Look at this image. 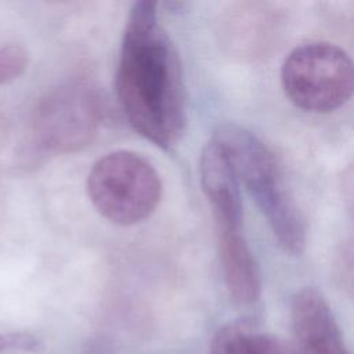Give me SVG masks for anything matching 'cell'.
Instances as JSON below:
<instances>
[{
  "mask_svg": "<svg viewBox=\"0 0 354 354\" xmlns=\"http://www.w3.org/2000/svg\"><path fill=\"white\" fill-rule=\"evenodd\" d=\"M199 180L214 217V224L243 225L239 181L223 147L214 140L203 147L199 159Z\"/></svg>",
  "mask_w": 354,
  "mask_h": 354,
  "instance_id": "8",
  "label": "cell"
},
{
  "mask_svg": "<svg viewBox=\"0 0 354 354\" xmlns=\"http://www.w3.org/2000/svg\"><path fill=\"white\" fill-rule=\"evenodd\" d=\"M28 66V53L18 44L0 47V84L19 77Z\"/></svg>",
  "mask_w": 354,
  "mask_h": 354,
  "instance_id": "10",
  "label": "cell"
},
{
  "mask_svg": "<svg viewBox=\"0 0 354 354\" xmlns=\"http://www.w3.org/2000/svg\"><path fill=\"white\" fill-rule=\"evenodd\" d=\"M39 342L28 333H7L0 335V353L1 351H36Z\"/></svg>",
  "mask_w": 354,
  "mask_h": 354,
  "instance_id": "11",
  "label": "cell"
},
{
  "mask_svg": "<svg viewBox=\"0 0 354 354\" xmlns=\"http://www.w3.org/2000/svg\"><path fill=\"white\" fill-rule=\"evenodd\" d=\"M290 319L301 354H350L335 314L318 289L307 286L293 296Z\"/></svg>",
  "mask_w": 354,
  "mask_h": 354,
  "instance_id": "6",
  "label": "cell"
},
{
  "mask_svg": "<svg viewBox=\"0 0 354 354\" xmlns=\"http://www.w3.org/2000/svg\"><path fill=\"white\" fill-rule=\"evenodd\" d=\"M156 3L131 6L116 69V93L130 126L169 149L187 124V95L177 48L160 24Z\"/></svg>",
  "mask_w": 354,
  "mask_h": 354,
  "instance_id": "1",
  "label": "cell"
},
{
  "mask_svg": "<svg viewBox=\"0 0 354 354\" xmlns=\"http://www.w3.org/2000/svg\"><path fill=\"white\" fill-rule=\"evenodd\" d=\"M90 354H105L102 350H94V351H91Z\"/></svg>",
  "mask_w": 354,
  "mask_h": 354,
  "instance_id": "12",
  "label": "cell"
},
{
  "mask_svg": "<svg viewBox=\"0 0 354 354\" xmlns=\"http://www.w3.org/2000/svg\"><path fill=\"white\" fill-rule=\"evenodd\" d=\"M209 354H283V351L272 335L249 321H235L214 333Z\"/></svg>",
  "mask_w": 354,
  "mask_h": 354,
  "instance_id": "9",
  "label": "cell"
},
{
  "mask_svg": "<svg viewBox=\"0 0 354 354\" xmlns=\"http://www.w3.org/2000/svg\"><path fill=\"white\" fill-rule=\"evenodd\" d=\"M354 71L348 54L328 41L295 47L281 68V84L288 100L313 113H328L353 94Z\"/></svg>",
  "mask_w": 354,
  "mask_h": 354,
  "instance_id": "4",
  "label": "cell"
},
{
  "mask_svg": "<svg viewBox=\"0 0 354 354\" xmlns=\"http://www.w3.org/2000/svg\"><path fill=\"white\" fill-rule=\"evenodd\" d=\"M86 189L91 205L108 221L133 225L148 218L162 198V181L140 153L118 149L91 166Z\"/></svg>",
  "mask_w": 354,
  "mask_h": 354,
  "instance_id": "3",
  "label": "cell"
},
{
  "mask_svg": "<svg viewBox=\"0 0 354 354\" xmlns=\"http://www.w3.org/2000/svg\"><path fill=\"white\" fill-rule=\"evenodd\" d=\"M217 253L230 297L249 306L261 295V275L246 241L243 225H216Z\"/></svg>",
  "mask_w": 354,
  "mask_h": 354,
  "instance_id": "7",
  "label": "cell"
},
{
  "mask_svg": "<svg viewBox=\"0 0 354 354\" xmlns=\"http://www.w3.org/2000/svg\"><path fill=\"white\" fill-rule=\"evenodd\" d=\"M212 138L225 151L239 184L246 187L279 246L300 254L306 248V223L274 152L235 123L220 124Z\"/></svg>",
  "mask_w": 354,
  "mask_h": 354,
  "instance_id": "2",
  "label": "cell"
},
{
  "mask_svg": "<svg viewBox=\"0 0 354 354\" xmlns=\"http://www.w3.org/2000/svg\"><path fill=\"white\" fill-rule=\"evenodd\" d=\"M101 118L95 88L83 80L66 82L37 102L32 118L33 138L46 152H77L95 140Z\"/></svg>",
  "mask_w": 354,
  "mask_h": 354,
  "instance_id": "5",
  "label": "cell"
}]
</instances>
